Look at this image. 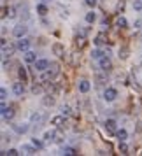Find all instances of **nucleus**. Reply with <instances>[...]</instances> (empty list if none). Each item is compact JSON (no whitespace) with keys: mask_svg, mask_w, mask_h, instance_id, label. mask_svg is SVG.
Wrapping results in <instances>:
<instances>
[{"mask_svg":"<svg viewBox=\"0 0 142 156\" xmlns=\"http://www.w3.org/2000/svg\"><path fill=\"white\" fill-rule=\"evenodd\" d=\"M58 72H60V65L58 63H51L49 69L42 72V79H41V81H51V79H55L58 76Z\"/></svg>","mask_w":142,"mask_h":156,"instance_id":"1","label":"nucleus"},{"mask_svg":"<svg viewBox=\"0 0 142 156\" xmlns=\"http://www.w3.org/2000/svg\"><path fill=\"white\" fill-rule=\"evenodd\" d=\"M0 109H2V118L5 121H11L14 118V107H7L4 100H2V107H0Z\"/></svg>","mask_w":142,"mask_h":156,"instance_id":"2","label":"nucleus"},{"mask_svg":"<svg viewBox=\"0 0 142 156\" xmlns=\"http://www.w3.org/2000/svg\"><path fill=\"white\" fill-rule=\"evenodd\" d=\"M27 32H28V27H27V25H23V23H20V25H16V27H14L12 35H14L16 39H21V37L27 35Z\"/></svg>","mask_w":142,"mask_h":156,"instance_id":"3","label":"nucleus"},{"mask_svg":"<svg viewBox=\"0 0 142 156\" xmlns=\"http://www.w3.org/2000/svg\"><path fill=\"white\" fill-rule=\"evenodd\" d=\"M118 98V90L116 88H105L104 90V100L105 102H114Z\"/></svg>","mask_w":142,"mask_h":156,"instance_id":"4","label":"nucleus"},{"mask_svg":"<svg viewBox=\"0 0 142 156\" xmlns=\"http://www.w3.org/2000/svg\"><path fill=\"white\" fill-rule=\"evenodd\" d=\"M49 60H44V58H41V60H37L35 63H34V69H35V72H44L49 69Z\"/></svg>","mask_w":142,"mask_h":156,"instance_id":"5","label":"nucleus"},{"mask_svg":"<svg viewBox=\"0 0 142 156\" xmlns=\"http://www.w3.org/2000/svg\"><path fill=\"white\" fill-rule=\"evenodd\" d=\"M98 65H100V69H102L104 72H109L111 69H112V62H111V58L107 56V55L98 60Z\"/></svg>","mask_w":142,"mask_h":156,"instance_id":"6","label":"nucleus"},{"mask_svg":"<svg viewBox=\"0 0 142 156\" xmlns=\"http://www.w3.org/2000/svg\"><path fill=\"white\" fill-rule=\"evenodd\" d=\"M67 123V116L65 114H60V116H55V118H51V125L56 128H62Z\"/></svg>","mask_w":142,"mask_h":156,"instance_id":"7","label":"nucleus"},{"mask_svg":"<svg viewBox=\"0 0 142 156\" xmlns=\"http://www.w3.org/2000/svg\"><path fill=\"white\" fill-rule=\"evenodd\" d=\"M116 125H118L116 119L109 118V119H105V123H104V128H105L109 133H116V132H118V126H116Z\"/></svg>","mask_w":142,"mask_h":156,"instance_id":"8","label":"nucleus"},{"mask_svg":"<svg viewBox=\"0 0 142 156\" xmlns=\"http://www.w3.org/2000/svg\"><path fill=\"white\" fill-rule=\"evenodd\" d=\"M51 49H53V53H55L58 58H63V56H65V48H63V44L55 42L53 46H51Z\"/></svg>","mask_w":142,"mask_h":156,"instance_id":"9","label":"nucleus"},{"mask_svg":"<svg viewBox=\"0 0 142 156\" xmlns=\"http://www.w3.org/2000/svg\"><path fill=\"white\" fill-rule=\"evenodd\" d=\"M20 151H21L23 154H35V153H37V147L34 146V144H21Z\"/></svg>","mask_w":142,"mask_h":156,"instance_id":"10","label":"nucleus"},{"mask_svg":"<svg viewBox=\"0 0 142 156\" xmlns=\"http://www.w3.org/2000/svg\"><path fill=\"white\" fill-rule=\"evenodd\" d=\"M16 48H18V51H28V48H30V41L28 39H25V37H21L18 42H16Z\"/></svg>","mask_w":142,"mask_h":156,"instance_id":"11","label":"nucleus"},{"mask_svg":"<svg viewBox=\"0 0 142 156\" xmlns=\"http://www.w3.org/2000/svg\"><path fill=\"white\" fill-rule=\"evenodd\" d=\"M23 60L27 62V63H35L37 62V53L35 51H25V55H23Z\"/></svg>","mask_w":142,"mask_h":156,"instance_id":"12","label":"nucleus"},{"mask_svg":"<svg viewBox=\"0 0 142 156\" xmlns=\"http://www.w3.org/2000/svg\"><path fill=\"white\" fill-rule=\"evenodd\" d=\"M56 130H46L44 132V135H42V139H44V142H55L56 140Z\"/></svg>","mask_w":142,"mask_h":156,"instance_id":"13","label":"nucleus"},{"mask_svg":"<svg viewBox=\"0 0 142 156\" xmlns=\"http://www.w3.org/2000/svg\"><path fill=\"white\" fill-rule=\"evenodd\" d=\"M12 93H14L16 97H23V93H25V84H23V81L12 84Z\"/></svg>","mask_w":142,"mask_h":156,"instance_id":"14","label":"nucleus"},{"mask_svg":"<svg viewBox=\"0 0 142 156\" xmlns=\"http://www.w3.org/2000/svg\"><path fill=\"white\" fill-rule=\"evenodd\" d=\"M12 130H14L16 133L23 135V133H27V132H28V125H23V123H14V125H12Z\"/></svg>","mask_w":142,"mask_h":156,"instance_id":"15","label":"nucleus"},{"mask_svg":"<svg viewBox=\"0 0 142 156\" xmlns=\"http://www.w3.org/2000/svg\"><path fill=\"white\" fill-rule=\"evenodd\" d=\"M2 11H4V12H2V18H7V16H9V20L16 18V7H12V5H11V7H4Z\"/></svg>","mask_w":142,"mask_h":156,"instance_id":"16","label":"nucleus"},{"mask_svg":"<svg viewBox=\"0 0 142 156\" xmlns=\"http://www.w3.org/2000/svg\"><path fill=\"white\" fill-rule=\"evenodd\" d=\"M77 88H79V91H81V93H88V91H90V88H91V84H90V81L83 79V81H79Z\"/></svg>","mask_w":142,"mask_h":156,"instance_id":"17","label":"nucleus"},{"mask_svg":"<svg viewBox=\"0 0 142 156\" xmlns=\"http://www.w3.org/2000/svg\"><path fill=\"white\" fill-rule=\"evenodd\" d=\"M14 49H18L16 46H9V48H7V44H5V46H2V55H4V58L12 56V53H14Z\"/></svg>","mask_w":142,"mask_h":156,"instance_id":"18","label":"nucleus"},{"mask_svg":"<svg viewBox=\"0 0 142 156\" xmlns=\"http://www.w3.org/2000/svg\"><path fill=\"white\" fill-rule=\"evenodd\" d=\"M18 77H20V81H23V83L28 81V74H27V69H25V67H20V69H18Z\"/></svg>","mask_w":142,"mask_h":156,"instance_id":"19","label":"nucleus"},{"mask_svg":"<svg viewBox=\"0 0 142 156\" xmlns=\"http://www.w3.org/2000/svg\"><path fill=\"white\" fill-rule=\"evenodd\" d=\"M53 97H55V95H46V97L42 98V104H44L46 107L55 105V98H53Z\"/></svg>","mask_w":142,"mask_h":156,"instance_id":"20","label":"nucleus"},{"mask_svg":"<svg viewBox=\"0 0 142 156\" xmlns=\"http://www.w3.org/2000/svg\"><path fill=\"white\" fill-rule=\"evenodd\" d=\"M116 27H118V28H126V27H128L126 18H123V16H119V18L116 20Z\"/></svg>","mask_w":142,"mask_h":156,"instance_id":"21","label":"nucleus"},{"mask_svg":"<svg viewBox=\"0 0 142 156\" xmlns=\"http://www.w3.org/2000/svg\"><path fill=\"white\" fill-rule=\"evenodd\" d=\"M62 154H67V156H77L79 153L76 151L74 147H63L62 149Z\"/></svg>","mask_w":142,"mask_h":156,"instance_id":"22","label":"nucleus"},{"mask_svg":"<svg viewBox=\"0 0 142 156\" xmlns=\"http://www.w3.org/2000/svg\"><path fill=\"white\" fill-rule=\"evenodd\" d=\"M116 137H118L119 140H126V139H128V132L125 130V128H121V130L116 132Z\"/></svg>","mask_w":142,"mask_h":156,"instance_id":"23","label":"nucleus"},{"mask_svg":"<svg viewBox=\"0 0 142 156\" xmlns=\"http://www.w3.org/2000/svg\"><path fill=\"white\" fill-rule=\"evenodd\" d=\"M84 20H86V23H93V21H95V20H97V14L93 12V9H91V11H90V12H86Z\"/></svg>","mask_w":142,"mask_h":156,"instance_id":"24","label":"nucleus"},{"mask_svg":"<svg viewBox=\"0 0 142 156\" xmlns=\"http://www.w3.org/2000/svg\"><path fill=\"white\" fill-rule=\"evenodd\" d=\"M102 56H105L102 49H93V51H91V58H93V60H100Z\"/></svg>","mask_w":142,"mask_h":156,"instance_id":"25","label":"nucleus"},{"mask_svg":"<svg viewBox=\"0 0 142 156\" xmlns=\"http://www.w3.org/2000/svg\"><path fill=\"white\" fill-rule=\"evenodd\" d=\"M76 46H77L79 49H83V48L86 46V39H84L83 35H81V37H76Z\"/></svg>","mask_w":142,"mask_h":156,"instance_id":"26","label":"nucleus"},{"mask_svg":"<svg viewBox=\"0 0 142 156\" xmlns=\"http://www.w3.org/2000/svg\"><path fill=\"white\" fill-rule=\"evenodd\" d=\"M93 42L97 44V46H102V44L105 42V35H104V34H98V35L95 37V41H93Z\"/></svg>","mask_w":142,"mask_h":156,"instance_id":"27","label":"nucleus"},{"mask_svg":"<svg viewBox=\"0 0 142 156\" xmlns=\"http://www.w3.org/2000/svg\"><path fill=\"white\" fill-rule=\"evenodd\" d=\"M37 12H39L41 16H46L48 14V7H46L44 4H39V5H37Z\"/></svg>","mask_w":142,"mask_h":156,"instance_id":"28","label":"nucleus"},{"mask_svg":"<svg viewBox=\"0 0 142 156\" xmlns=\"http://www.w3.org/2000/svg\"><path fill=\"white\" fill-rule=\"evenodd\" d=\"M119 153L121 154H128V146L125 144V140H119Z\"/></svg>","mask_w":142,"mask_h":156,"instance_id":"29","label":"nucleus"},{"mask_svg":"<svg viewBox=\"0 0 142 156\" xmlns=\"http://www.w3.org/2000/svg\"><path fill=\"white\" fill-rule=\"evenodd\" d=\"M32 144H34L37 149H42L44 147V142L41 140V139H37V137H35V139H32Z\"/></svg>","mask_w":142,"mask_h":156,"instance_id":"30","label":"nucleus"},{"mask_svg":"<svg viewBox=\"0 0 142 156\" xmlns=\"http://www.w3.org/2000/svg\"><path fill=\"white\" fill-rule=\"evenodd\" d=\"M30 119H32V123H41V121H42V116H41V114H37V112H34Z\"/></svg>","mask_w":142,"mask_h":156,"instance_id":"31","label":"nucleus"},{"mask_svg":"<svg viewBox=\"0 0 142 156\" xmlns=\"http://www.w3.org/2000/svg\"><path fill=\"white\" fill-rule=\"evenodd\" d=\"M133 9L137 11V12H140V11H142V2H140V0H135V2H133Z\"/></svg>","mask_w":142,"mask_h":156,"instance_id":"32","label":"nucleus"},{"mask_svg":"<svg viewBox=\"0 0 142 156\" xmlns=\"http://www.w3.org/2000/svg\"><path fill=\"white\" fill-rule=\"evenodd\" d=\"M119 58H121V60L128 58V48H123V49H119Z\"/></svg>","mask_w":142,"mask_h":156,"instance_id":"33","label":"nucleus"},{"mask_svg":"<svg viewBox=\"0 0 142 156\" xmlns=\"http://www.w3.org/2000/svg\"><path fill=\"white\" fill-rule=\"evenodd\" d=\"M84 4L90 9H95V5H97V0H84Z\"/></svg>","mask_w":142,"mask_h":156,"instance_id":"34","label":"nucleus"},{"mask_svg":"<svg viewBox=\"0 0 142 156\" xmlns=\"http://www.w3.org/2000/svg\"><path fill=\"white\" fill-rule=\"evenodd\" d=\"M133 27H135L137 30H140V28H142V18H137V20H135Z\"/></svg>","mask_w":142,"mask_h":156,"instance_id":"35","label":"nucleus"},{"mask_svg":"<svg viewBox=\"0 0 142 156\" xmlns=\"http://www.w3.org/2000/svg\"><path fill=\"white\" fill-rule=\"evenodd\" d=\"M62 114H65V116H70V107L63 105V107H62Z\"/></svg>","mask_w":142,"mask_h":156,"instance_id":"36","label":"nucleus"},{"mask_svg":"<svg viewBox=\"0 0 142 156\" xmlns=\"http://www.w3.org/2000/svg\"><path fill=\"white\" fill-rule=\"evenodd\" d=\"M5 154H9V156H16V154H20V151H18V149H9V151H5Z\"/></svg>","mask_w":142,"mask_h":156,"instance_id":"37","label":"nucleus"},{"mask_svg":"<svg viewBox=\"0 0 142 156\" xmlns=\"http://www.w3.org/2000/svg\"><path fill=\"white\" fill-rule=\"evenodd\" d=\"M0 98H2V100L7 98V90H5V88H2V90H0Z\"/></svg>","mask_w":142,"mask_h":156,"instance_id":"38","label":"nucleus"},{"mask_svg":"<svg viewBox=\"0 0 142 156\" xmlns=\"http://www.w3.org/2000/svg\"><path fill=\"white\" fill-rule=\"evenodd\" d=\"M32 91H34V93H39V91H41V86H34V88H32Z\"/></svg>","mask_w":142,"mask_h":156,"instance_id":"39","label":"nucleus"},{"mask_svg":"<svg viewBox=\"0 0 142 156\" xmlns=\"http://www.w3.org/2000/svg\"><path fill=\"white\" fill-rule=\"evenodd\" d=\"M42 2H49V0H42Z\"/></svg>","mask_w":142,"mask_h":156,"instance_id":"40","label":"nucleus"}]
</instances>
